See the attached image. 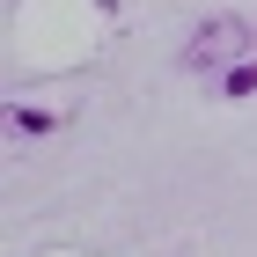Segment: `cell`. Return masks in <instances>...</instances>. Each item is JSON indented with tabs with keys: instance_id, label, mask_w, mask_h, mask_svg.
<instances>
[{
	"instance_id": "1",
	"label": "cell",
	"mask_w": 257,
	"mask_h": 257,
	"mask_svg": "<svg viewBox=\"0 0 257 257\" xmlns=\"http://www.w3.org/2000/svg\"><path fill=\"white\" fill-rule=\"evenodd\" d=\"M242 44H250V30H242L235 15H213L191 44H184V66H191V74H206V66H242Z\"/></svg>"
},
{
	"instance_id": "3",
	"label": "cell",
	"mask_w": 257,
	"mask_h": 257,
	"mask_svg": "<svg viewBox=\"0 0 257 257\" xmlns=\"http://www.w3.org/2000/svg\"><path fill=\"white\" fill-rule=\"evenodd\" d=\"M8 125H15L22 140H44V133H52V118H44V110H15V118H8Z\"/></svg>"
},
{
	"instance_id": "2",
	"label": "cell",
	"mask_w": 257,
	"mask_h": 257,
	"mask_svg": "<svg viewBox=\"0 0 257 257\" xmlns=\"http://www.w3.org/2000/svg\"><path fill=\"white\" fill-rule=\"evenodd\" d=\"M220 96H257V59L228 66V74H220Z\"/></svg>"
}]
</instances>
